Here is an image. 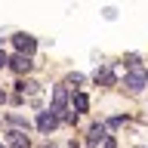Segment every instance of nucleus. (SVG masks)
I'll return each mask as SVG.
<instances>
[{
	"instance_id": "obj_11",
	"label": "nucleus",
	"mask_w": 148,
	"mask_h": 148,
	"mask_svg": "<svg viewBox=\"0 0 148 148\" xmlns=\"http://www.w3.org/2000/svg\"><path fill=\"white\" fill-rule=\"evenodd\" d=\"M9 123H12V127H18V130H28V120L18 117V114H9Z\"/></svg>"
},
{
	"instance_id": "obj_2",
	"label": "nucleus",
	"mask_w": 148,
	"mask_h": 148,
	"mask_svg": "<svg viewBox=\"0 0 148 148\" xmlns=\"http://www.w3.org/2000/svg\"><path fill=\"white\" fill-rule=\"evenodd\" d=\"M9 68H12L16 74H28L31 68H34V62H31V56H28V53H16L12 59H9Z\"/></svg>"
},
{
	"instance_id": "obj_13",
	"label": "nucleus",
	"mask_w": 148,
	"mask_h": 148,
	"mask_svg": "<svg viewBox=\"0 0 148 148\" xmlns=\"http://www.w3.org/2000/svg\"><path fill=\"white\" fill-rule=\"evenodd\" d=\"M6 65H9V59H6V53L0 49V68H6Z\"/></svg>"
},
{
	"instance_id": "obj_4",
	"label": "nucleus",
	"mask_w": 148,
	"mask_h": 148,
	"mask_svg": "<svg viewBox=\"0 0 148 148\" xmlns=\"http://www.w3.org/2000/svg\"><path fill=\"white\" fill-rule=\"evenodd\" d=\"M12 43H16L18 53H28V56L37 49V40H34L31 34H22V31H18V34H12Z\"/></svg>"
},
{
	"instance_id": "obj_5",
	"label": "nucleus",
	"mask_w": 148,
	"mask_h": 148,
	"mask_svg": "<svg viewBox=\"0 0 148 148\" xmlns=\"http://www.w3.org/2000/svg\"><path fill=\"white\" fill-rule=\"evenodd\" d=\"M65 105H68V90L65 86H56L53 90V114H65Z\"/></svg>"
},
{
	"instance_id": "obj_9",
	"label": "nucleus",
	"mask_w": 148,
	"mask_h": 148,
	"mask_svg": "<svg viewBox=\"0 0 148 148\" xmlns=\"http://www.w3.org/2000/svg\"><path fill=\"white\" fill-rule=\"evenodd\" d=\"M96 83H105V86H114V74H111L108 68H102V71H96Z\"/></svg>"
},
{
	"instance_id": "obj_6",
	"label": "nucleus",
	"mask_w": 148,
	"mask_h": 148,
	"mask_svg": "<svg viewBox=\"0 0 148 148\" xmlns=\"http://www.w3.org/2000/svg\"><path fill=\"white\" fill-rule=\"evenodd\" d=\"M25 133L28 130H12V133H9V148H31V142H28Z\"/></svg>"
},
{
	"instance_id": "obj_1",
	"label": "nucleus",
	"mask_w": 148,
	"mask_h": 148,
	"mask_svg": "<svg viewBox=\"0 0 148 148\" xmlns=\"http://www.w3.org/2000/svg\"><path fill=\"white\" fill-rule=\"evenodd\" d=\"M145 83H148V77H145V71H139V68H133V71L123 77V86H127L130 92H139Z\"/></svg>"
},
{
	"instance_id": "obj_10",
	"label": "nucleus",
	"mask_w": 148,
	"mask_h": 148,
	"mask_svg": "<svg viewBox=\"0 0 148 148\" xmlns=\"http://www.w3.org/2000/svg\"><path fill=\"white\" fill-rule=\"evenodd\" d=\"M74 108L86 111V108H90V96H86V92H77V96H74Z\"/></svg>"
},
{
	"instance_id": "obj_3",
	"label": "nucleus",
	"mask_w": 148,
	"mask_h": 148,
	"mask_svg": "<svg viewBox=\"0 0 148 148\" xmlns=\"http://www.w3.org/2000/svg\"><path fill=\"white\" fill-rule=\"evenodd\" d=\"M56 127H59V114H53V111H40V117H37V130L49 136Z\"/></svg>"
},
{
	"instance_id": "obj_12",
	"label": "nucleus",
	"mask_w": 148,
	"mask_h": 148,
	"mask_svg": "<svg viewBox=\"0 0 148 148\" xmlns=\"http://www.w3.org/2000/svg\"><path fill=\"white\" fill-rule=\"evenodd\" d=\"M83 83V74H71L68 80H65V86H80Z\"/></svg>"
},
{
	"instance_id": "obj_14",
	"label": "nucleus",
	"mask_w": 148,
	"mask_h": 148,
	"mask_svg": "<svg viewBox=\"0 0 148 148\" xmlns=\"http://www.w3.org/2000/svg\"><path fill=\"white\" fill-rule=\"evenodd\" d=\"M105 148H114V139H108V136H105Z\"/></svg>"
},
{
	"instance_id": "obj_7",
	"label": "nucleus",
	"mask_w": 148,
	"mask_h": 148,
	"mask_svg": "<svg viewBox=\"0 0 148 148\" xmlns=\"http://www.w3.org/2000/svg\"><path fill=\"white\" fill-rule=\"evenodd\" d=\"M99 142H105V127L96 123V127H90V133H86V145H99Z\"/></svg>"
},
{
	"instance_id": "obj_8",
	"label": "nucleus",
	"mask_w": 148,
	"mask_h": 148,
	"mask_svg": "<svg viewBox=\"0 0 148 148\" xmlns=\"http://www.w3.org/2000/svg\"><path fill=\"white\" fill-rule=\"evenodd\" d=\"M16 86H18V96H31V99H37V83H31V80H18Z\"/></svg>"
},
{
	"instance_id": "obj_15",
	"label": "nucleus",
	"mask_w": 148,
	"mask_h": 148,
	"mask_svg": "<svg viewBox=\"0 0 148 148\" xmlns=\"http://www.w3.org/2000/svg\"><path fill=\"white\" fill-rule=\"evenodd\" d=\"M3 102H6V96H3V90H0V105H3Z\"/></svg>"
},
{
	"instance_id": "obj_17",
	"label": "nucleus",
	"mask_w": 148,
	"mask_h": 148,
	"mask_svg": "<svg viewBox=\"0 0 148 148\" xmlns=\"http://www.w3.org/2000/svg\"><path fill=\"white\" fill-rule=\"evenodd\" d=\"M145 77H148V74H145Z\"/></svg>"
},
{
	"instance_id": "obj_16",
	"label": "nucleus",
	"mask_w": 148,
	"mask_h": 148,
	"mask_svg": "<svg viewBox=\"0 0 148 148\" xmlns=\"http://www.w3.org/2000/svg\"><path fill=\"white\" fill-rule=\"evenodd\" d=\"M0 148H9V145H0Z\"/></svg>"
}]
</instances>
